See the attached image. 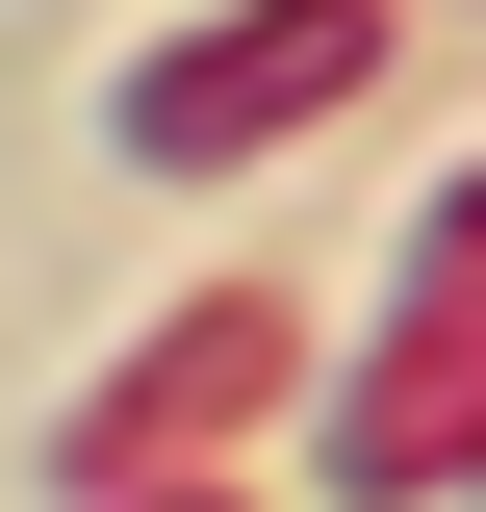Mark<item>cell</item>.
Listing matches in <instances>:
<instances>
[{
    "mask_svg": "<svg viewBox=\"0 0 486 512\" xmlns=\"http://www.w3.org/2000/svg\"><path fill=\"white\" fill-rule=\"evenodd\" d=\"M359 77H384V0H205L180 52H128V154L154 180H231L307 103H359Z\"/></svg>",
    "mask_w": 486,
    "mask_h": 512,
    "instance_id": "obj_1",
    "label": "cell"
},
{
    "mask_svg": "<svg viewBox=\"0 0 486 512\" xmlns=\"http://www.w3.org/2000/svg\"><path fill=\"white\" fill-rule=\"evenodd\" d=\"M231 410H282V308H180L103 410H77V461H180V436H231Z\"/></svg>",
    "mask_w": 486,
    "mask_h": 512,
    "instance_id": "obj_2",
    "label": "cell"
},
{
    "mask_svg": "<svg viewBox=\"0 0 486 512\" xmlns=\"http://www.w3.org/2000/svg\"><path fill=\"white\" fill-rule=\"evenodd\" d=\"M154 512H231V487H154Z\"/></svg>",
    "mask_w": 486,
    "mask_h": 512,
    "instance_id": "obj_3",
    "label": "cell"
}]
</instances>
